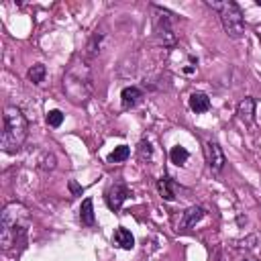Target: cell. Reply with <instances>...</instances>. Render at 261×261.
Instances as JSON below:
<instances>
[{"label":"cell","instance_id":"cell-1","mask_svg":"<svg viewBox=\"0 0 261 261\" xmlns=\"http://www.w3.org/2000/svg\"><path fill=\"white\" fill-rule=\"evenodd\" d=\"M61 88L71 104L75 106L88 104V100L94 94V71H92V63L84 55H75L69 61L61 80Z\"/></svg>","mask_w":261,"mask_h":261},{"label":"cell","instance_id":"cell-2","mask_svg":"<svg viewBox=\"0 0 261 261\" xmlns=\"http://www.w3.org/2000/svg\"><path fill=\"white\" fill-rule=\"evenodd\" d=\"M31 228V214L20 202H10L0 214V245L4 251L14 249L27 241Z\"/></svg>","mask_w":261,"mask_h":261},{"label":"cell","instance_id":"cell-3","mask_svg":"<svg viewBox=\"0 0 261 261\" xmlns=\"http://www.w3.org/2000/svg\"><path fill=\"white\" fill-rule=\"evenodd\" d=\"M29 135V122L16 106H6L2 114V139L0 147L4 153H16Z\"/></svg>","mask_w":261,"mask_h":261},{"label":"cell","instance_id":"cell-4","mask_svg":"<svg viewBox=\"0 0 261 261\" xmlns=\"http://www.w3.org/2000/svg\"><path fill=\"white\" fill-rule=\"evenodd\" d=\"M206 4L218 14L224 33L230 39H241L245 33V18L237 2L232 0H206Z\"/></svg>","mask_w":261,"mask_h":261},{"label":"cell","instance_id":"cell-5","mask_svg":"<svg viewBox=\"0 0 261 261\" xmlns=\"http://www.w3.org/2000/svg\"><path fill=\"white\" fill-rule=\"evenodd\" d=\"M153 31L163 49L175 47L177 37H175V29L171 24V14L159 6H153Z\"/></svg>","mask_w":261,"mask_h":261},{"label":"cell","instance_id":"cell-6","mask_svg":"<svg viewBox=\"0 0 261 261\" xmlns=\"http://www.w3.org/2000/svg\"><path fill=\"white\" fill-rule=\"evenodd\" d=\"M106 45H108V31H106L104 27H100V29H96V31L92 33V37H90V41H88V45H86L84 57H86L88 61L100 57V55L104 53Z\"/></svg>","mask_w":261,"mask_h":261},{"label":"cell","instance_id":"cell-7","mask_svg":"<svg viewBox=\"0 0 261 261\" xmlns=\"http://www.w3.org/2000/svg\"><path fill=\"white\" fill-rule=\"evenodd\" d=\"M204 155H206V163H208V167H210L212 173H220V171L224 169L226 159H224L222 147H220L216 141L210 139V141L204 143Z\"/></svg>","mask_w":261,"mask_h":261},{"label":"cell","instance_id":"cell-8","mask_svg":"<svg viewBox=\"0 0 261 261\" xmlns=\"http://www.w3.org/2000/svg\"><path fill=\"white\" fill-rule=\"evenodd\" d=\"M104 198H106L108 208H110L112 212H118V210L122 208L124 200L128 198V188H126L122 181H114V184H110V186H108V190H106Z\"/></svg>","mask_w":261,"mask_h":261},{"label":"cell","instance_id":"cell-9","mask_svg":"<svg viewBox=\"0 0 261 261\" xmlns=\"http://www.w3.org/2000/svg\"><path fill=\"white\" fill-rule=\"evenodd\" d=\"M204 216H206V210H204L202 206H190V208L181 214L179 228H181V230H190V228H192V226H196Z\"/></svg>","mask_w":261,"mask_h":261},{"label":"cell","instance_id":"cell-10","mask_svg":"<svg viewBox=\"0 0 261 261\" xmlns=\"http://www.w3.org/2000/svg\"><path fill=\"white\" fill-rule=\"evenodd\" d=\"M143 90L141 88H137V86H126V88H122V92H120V104H122V108L124 110H130V108H135L141 100H143Z\"/></svg>","mask_w":261,"mask_h":261},{"label":"cell","instance_id":"cell-11","mask_svg":"<svg viewBox=\"0 0 261 261\" xmlns=\"http://www.w3.org/2000/svg\"><path fill=\"white\" fill-rule=\"evenodd\" d=\"M237 116H239L241 122L253 124V120H255V100H253L251 96L243 98V100L237 104Z\"/></svg>","mask_w":261,"mask_h":261},{"label":"cell","instance_id":"cell-12","mask_svg":"<svg viewBox=\"0 0 261 261\" xmlns=\"http://www.w3.org/2000/svg\"><path fill=\"white\" fill-rule=\"evenodd\" d=\"M188 104H190V108L196 114H202V112H208L210 110V98L204 92H192Z\"/></svg>","mask_w":261,"mask_h":261},{"label":"cell","instance_id":"cell-13","mask_svg":"<svg viewBox=\"0 0 261 261\" xmlns=\"http://www.w3.org/2000/svg\"><path fill=\"white\" fill-rule=\"evenodd\" d=\"M157 190H159V196L165 200V202H173L175 200V184L169 175H161L157 179Z\"/></svg>","mask_w":261,"mask_h":261},{"label":"cell","instance_id":"cell-14","mask_svg":"<svg viewBox=\"0 0 261 261\" xmlns=\"http://www.w3.org/2000/svg\"><path fill=\"white\" fill-rule=\"evenodd\" d=\"M80 222L84 226H94L96 224V216H94V202L92 198H86L80 206Z\"/></svg>","mask_w":261,"mask_h":261},{"label":"cell","instance_id":"cell-15","mask_svg":"<svg viewBox=\"0 0 261 261\" xmlns=\"http://www.w3.org/2000/svg\"><path fill=\"white\" fill-rule=\"evenodd\" d=\"M114 245L120 247V249H133L135 247V237L124 226H118L114 230Z\"/></svg>","mask_w":261,"mask_h":261},{"label":"cell","instance_id":"cell-16","mask_svg":"<svg viewBox=\"0 0 261 261\" xmlns=\"http://www.w3.org/2000/svg\"><path fill=\"white\" fill-rule=\"evenodd\" d=\"M45 75H47V67H45L43 63H35V65H31L29 71H27L29 82H33L35 86H39V84L45 80Z\"/></svg>","mask_w":261,"mask_h":261},{"label":"cell","instance_id":"cell-17","mask_svg":"<svg viewBox=\"0 0 261 261\" xmlns=\"http://www.w3.org/2000/svg\"><path fill=\"white\" fill-rule=\"evenodd\" d=\"M188 157H190V153H188V149L181 147V145H175V147H171V151H169V159H171V163H175V165H186Z\"/></svg>","mask_w":261,"mask_h":261},{"label":"cell","instance_id":"cell-18","mask_svg":"<svg viewBox=\"0 0 261 261\" xmlns=\"http://www.w3.org/2000/svg\"><path fill=\"white\" fill-rule=\"evenodd\" d=\"M137 157H139V161H143V163H149V161L153 159V147H151V143H149L147 139H143V141L139 143V147H137Z\"/></svg>","mask_w":261,"mask_h":261},{"label":"cell","instance_id":"cell-19","mask_svg":"<svg viewBox=\"0 0 261 261\" xmlns=\"http://www.w3.org/2000/svg\"><path fill=\"white\" fill-rule=\"evenodd\" d=\"M130 155V149L126 145H118L114 147V151L108 155V163H120V161H126Z\"/></svg>","mask_w":261,"mask_h":261},{"label":"cell","instance_id":"cell-20","mask_svg":"<svg viewBox=\"0 0 261 261\" xmlns=\"http://www.w3.org/2000/svg\"><path fill=\"white\" fill-rule=\"evenodd\" d=\"M61 122H63V112H61V110L53 108V110H49V112H47V124H49V126L57 128Z\"/></svg>","mask_w":261,"mask_h":261},{"label":"cell","instance_id":"cell-21","mask_svg":"<svg viewBox=\"0 0 261 261\" xmlns=\"http://www.w3.org/2000/svg\"><path fill=\"white\" fill-rule=\"evenodd\" d=\"M43 169H55V155L53 153H47L43 157V163H41Z\"/></svg>","mask_w":261,"mask_h":261},{"label":"cell","instance_id":"cell-22","mask_svg":"<svg viewBox=\"0 0 261 261\" xmlns=\"http://www.w3.org/2000/svg\"><path fill=\"white\" fill-rule=\"evenodd\" d=\"M69 190L73 192V196H82V192H84V190H82V188H80V186H77L73 179H69Z\"/></svg>","mask_w":261,"mask_h":261}]
</instances>
